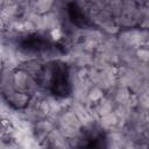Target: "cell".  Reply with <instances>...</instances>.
<instances>
[{
    "mask_svg": "<svg viewBox=\"0 0 149 149\" xmlns=\"http://www.w3.org/2000/svg\"><path fill=\"white\" fill-rule=\"evenodd\" d=\"M51 76L49 80L50 90L54 94L65 97L70 92V81H69V73L68 69L64 64H55L51 69Z\"/></svg>",
    "mask_w": 149,
    "mask_h": 149,
    "instance_id": "1",
    "label": "cell"
},
{
    "mask_svg": "<svg viewBox=\"0 0 149 149\" xmlns=\"http://www.w3.org/2000/svg\"><path fill=\"white\" fill-rule=\"evenodd\" d=\"M79 149H106V140L100 130L91 129L85 132L79 141Z\"/></svg>",
    "mask_w": 149,
    "mask_h": 149,
    "instance_id": "2",
    "label": "cell"
},
{
    "mask_svg": "<svg viewBox=\"0 0 149 149\" xmlns=\"http://www.w3.org/2000/svg\"><path fill=\"white\" fill-rule=\"evenodd\" d=\"M22 48L28 51L42 52L51 48V43L43 36L40 35H29L22 41Z\"/></svg>",
    "mask_w": 149,
    "mask_h": 149,
    "instance_id": "3",
    "label": "cell"
},
{
    "mask_svg": "<svg viewBox=\"0 0 149 149\" xmlns=\"http://www.w3.org/2000/svg\"><path fill=\"white\" fill-rule=\"evenodd\" d=\"M68 12H69L70 20L74 24H77L79 27H87V26H90L88 19L85 16V14L83 13V10L76 3H70L69 7H68Z\"/></svg>",
    "mask_w": 149,
    "mask_h": 149,
    "instance_id": "4",
    "label": "cell"
}]
</instances>
